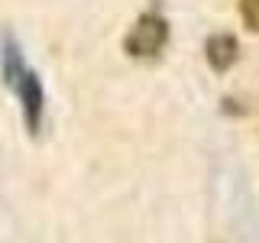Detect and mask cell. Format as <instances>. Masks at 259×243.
Wrapping results in <instances>:
<instances>
[{
  "label": "cell",
  "instance_id": "1",
  "mask_svg": "<svg viewBox=\"0 0 259 243\" xmlns=\"http://www.w3.org/2000/svg\"><path fill=\"white\" fill-rule=\"evenodd\" d=\"M165 43H168L165 16L149 10V13H143L140 20L133 23V29L126 32L123 49H126V55H133V59H156Z\"/></svg>",
  "mask_w": 259,
  "mask_h": 243
},
{
  "label": "cell",
  "instance_id": "2",
  "mask_svg": "<svg viewBox=\"0 0 259 243\" xmlns=\"http://www.w3.org/2000/svg\"><path fill=\"white\" fill-rule=\"evenodd\" d=\"M16 97H20V107H23V120H26L29 133H39L42 130V117H46V91H42V81H39L36 71H23V78L13 85Z\"/></svg>",
  "mask_w": 259,
  "mask_h": 243
},
{
  "label": "cell",
  "instance_id": "3",
  "mask_svg": "<svg viewBox=\"0 0 259 243\" xmlns=\"http://www.w3.org/2000/svg\"><path fill=\"white\" fill-rule=\"evenodd\" d=\"M204 52H207V65H210V68H214V71H227L233 62H237L240 46H237V39H233V36H227V32H217V36L207 39Z\"/></svg>",
  "mask_w": 259,
  "mask_h": 243
},
{
  "label": "cell",
  "instance_id": "4",
  "mask_svg": "<svg viewBox=\"0 0 259 243\" xmlns=\"http://www.w3.org/2000/svg\"><path fill=\"white\" fill-rule=\"evenodd\" d=\"M240 13L253 32H259V0H240Z\"/></svg>",
  "mask_w": 259,
  "mask_h": 243
}]
</instances>
